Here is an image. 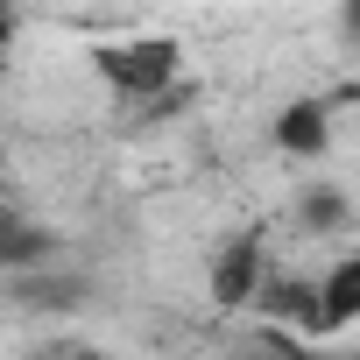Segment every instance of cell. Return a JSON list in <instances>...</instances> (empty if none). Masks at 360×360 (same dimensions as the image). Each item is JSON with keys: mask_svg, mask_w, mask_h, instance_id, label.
Wrapping results in <instances>:
<instances>
[{"mask_svg": "<svg viewBox=\"0 0 360 360\" xmlns=\"http://www.w3.org/2000/svg\"><path fill=\"white\" fill-rule=\"evenodd\" d=\"M304 219H311V226H339V219H346V198H339V191H311V198H304Z\"/></svg>", "mask_w": 360, "mask_h": 360, "instance_id": "cell-7", "label": "cell"}, {"mask_svg": "<svg viewBox=\"0 0 360 360\" xmlns=\"http://www.w3.org/2000/svg\"><path fill=\"white\" fill-rule=\"evenodd\" d=\"M22 304H78V283H57V276H22L15 283Z\"/></svg>", "mask_w": 360, "mask_h": 360, "instance_id": "cell-6", "label": "cell"}, {"mask_svg": "<svg viewBox=\"0 0 360 360\" xmlns=\"http://www.w3.org/2000/svg\"><path fill=\"white\" fill-rule=\"evenodd\" d=\"M8 36H15V29H8V15H0V57H8Z\"/></svg>", "mask_w": 360, "mask_h": 360, "instance_id": "cell-9", "label": "cell"}, {"mask_svg": "<svg viewBox=\"0 0 360 360\" xmlns=\"http://www.w3.org/2000/svg\"><path fill=\"white\" fill-rule=\"evenodd\" d=\"M346 29H353V36H360V0H346Z\"/></svg>", "mask_w": 360, "mask_h": 360, "instance_id": "cell-8", "label": "cell"}, {"mask_svg": "<svg viewBox=\"0 0 360 360\" xmlns=\"http://www.w3.org/2000/svg\"><path fill=\"white\" fill-rule=\"evenodd\" d=\"M43 255H50V233H43L36 219H22V212L0 205V269H29V262H43Z\"/></svg>", "mask_w": 360, "mask_h": 360, "instance_id": "cell-5", "label": "cell"}, {"mask_svg": "<svg viewBox=\"0 0 360 360\" xmlns=\"http://www.w3.org/2000/svg\"><path fill=\"white\" fill-rule=\"evenodd\" d=\"M353 318H360V255H346L339 269H325V290H318V332L353 325Z\"/></svg>", "mask_w": 360, "mask_h": 360, "instance_id": "cell-4", "label": "cell"}, {"mask_svg": "<svg viewBox=\"0 0 360 360\" xmlns=\"http://www.w3.org/2000/svg\"><path fill=\"white\" fill-rule=\"evenodd\" d=\"M92 64H99V78H106L120 99H155V92L176 78L184 50H176L169 36H134V43H106Z\"/></svg>", "mask_w": 360, "mask_h": 360, "instance_id": "cell-1", "label": "cell"}, {"mask_svg": "<svg viewBox=\"0 0 360 360\" xmlns=\"http://www.w3.org/2000/svg\"><path fill=\"white\" fill-rule=\"evenodd\" d=\"M71 360H106V353H71Z\"/></svg>", "mask_w": 360, "mask_h": 360, "instance_id": "cell-10", "label": "cell"}, {"mask_svg": "<svg viewBox=\"0 0 360 360\" xmlns=\"http://www.w3.org/2000/svg\"><path fill=\"white\" fill-rule=\"evenodd\" d=\"M212 297H219L226 311H240V304L262 297V233L226 240V255H219V269H212Z\"/></svg>", "mask_w": 360, "mask_h": 360, "instance_id": "cell-2", "label": "cell"}, {"mask_svg": "<svg viewBox=\"0 0 360 360\" xmlns=\"http://www.w3.org/2000/svg\"><path fill=\"white\" fill-rule=\"evenodd\" d=\"M276 141H283L290 155H318V148L332 141V120H325V106H318V99H290V106L276 113Z\"/></svg>", "mask_w": 360, "mask_h": 360, "instance_id": "cell-3", "label": "cell"}]
</instances>
